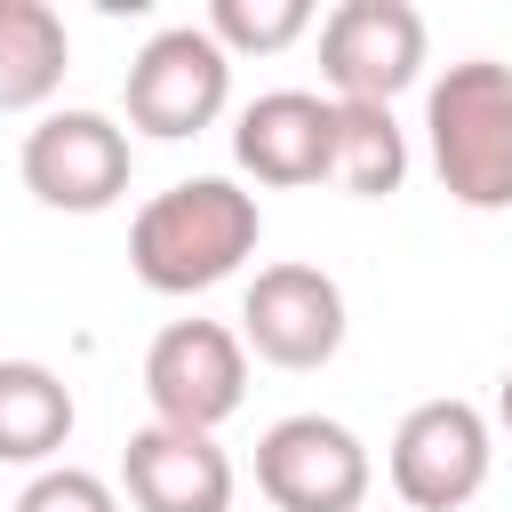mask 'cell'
Segmentation results:
<instances>
[{
    "instance_id": "cell-11",
    "label": "cell",
    "mask_w": 512,
    "mask_h": 512,
    "mask_svg": "<svg viewBox=\"0 0 512 512\" xmlns=\"http://www.w3.org/2000/svg\"><path fill=\"white\" fill-rule=\"evenodd\" d=\"M120 488L136 512H232V456L216 448V432L144 424L120 448Z\"/></svg>"
},
{
    "instance_id": "cell-2",
    "label": "cell",
    "mask_w": 512,
    "mask_h": 512,
    "mask_svg": "<svg viewBox=\"0 0 512 512\" xmlns=\"http://www.w3.org/2000/svg\"><path fill=\"white\" fill-rule=\"evenodd\" d=\"M424 144L432 176L456 208L496 216L512 208V64L464 56L424 88Z\"/></svg>"
},
{
    "instance_id": "cell-9",
    "label": "cell",
    "mask_w": 512,
    "mask_h": 512,
    "mask_svg": "<svg viewBox=\"0 0 512 512\" xmlns=\"http://www.w3.org/2000/svg\"><path fill=\"white\" fill-rule=\"evenodd\" d=\"M240 344L288 376L328 368L344 352V288L320 264H264L240 296Z\"/></svg>"
},
{
    "instance_id": "cell-15",
    "label": "cell",
    "mask_w": 512,
    "mask_h": 512,
    "mask_svg": "<svg viewBox=\"0 0 512 512\" xmlns=\"http://www.w3.org/2000/svg\"><path fill=\"white\" fill-rule=\"evenodd\" d=\"M200 24L216 32L224 56H272L312 32V0H208Z\"/></svg>"
},
{
    "instance_id": "cell-10",
    "label": "cell",
    "mask_w": 512,
    "mask_h": 512,
    "mask_svg": "<svg viewBox=\"0 0 512 512\" xmlns=\"http://www.w3.org/2000/svg\"><path fill=\"white\" fill-rule=\"evenodd\" d=\"M232 160L256 176V184H320L328 160H336V96H312V88H264L256 104H240L232 120Z\"/></svg>"
},
{
    "instance_id": "cell-12",
    "label": "cell",
    "mask_w": 512,
    "mask_h": 512,
    "mask_svg": "<svg viewBox=\"0 0 512 512\" xmlns=\"http://www.w3.org/2000/svg\"><path fill=\"white\" fill-rule=\"evenodd\" d=\"M80 408L72 384L48 360H0V464H56V448L72 440Z\"/></svg>"
},
{
    "instance_id": "cell-4",
    "label": "cell",
    "mask_w": 512,
    "mask_h": 512,
    "mask_svg": "<svg viewBox=\"0 0 512 512\" xmlns=\"http://www.w3.org/2000/svg\"><path fill=\"white\" fill-rule=\"evenodd\" d=\"M16 168H24V192L40 208H56V216H104L128 192V176H136V144H128V128L112 112L64 104V112H40L24 128Z\"/></svg>"
},
{
    "instance_id": "cell-17",
    "label": "cell",
    "mask_w": 512,
    "mask_h": 512,
    "mask_svg": "<svg viewBox=\"0 0 512 512\" xmlns=\"http://www.w3.org/2000/svg\"><path fill=\"white\" fill-rule=\"evenodd\" d=\"M496 424L512 432V368H504V384H496Z\"/></svg>"
},
{
    "instance_id": "cell-7",
    "label": "cell",
    "mask_w": 512,
    "mask_h": 512,
    "mask_svg": "<svg viewBox=\"0 0 512 512\" xmlns=\"http://www.w3.org/2000/svg\"><path fill=\"white\" fill-rule=\"evenodd\" d=\"M488 456H496V432L472 400H416L392 432V496L408 512H456L488 488Z\"/></svg>"
},
{
    "instance_id": "cell-6",
    "label": "cell",
    "mask_w": 512,
    "mask_h": 512,
    "mask_svg": "<svg viewBox=\"0 0 512 512\" xmlns=\"http://www.w3.org/2000/svg\"><path fill=\"white\" fill-rule=\"evenodd\" d=\"M368 480H376V464H368L360 432L320 408H296V416L264 424V440H256V488L272 512H360Z\"/></svg>"
},
{
    "instance_id": "cell-16",
    "label": "cell",
    "mask_w": 512,
    "mask_h": 512,
    "mask_svg": "<svg viewBox=\"0 0 512 512\" xmlns=\"http://www.w3.org/2000/svg\"><path fill=\"white\" fill-rule=\"evenodd\" d=\"M16 512H120V496H112V480H96L80 464H48V472L24 480Z\"/></svg>"
},
{
    "instance_id": "cell-14",
    "label": "cell",
    "mask_w": 512,
    "mask_h": 512,
    "mask_svg": "<svg viewBox=\"0 0 512 512\" xmlns=\"http://www.w3.org/2000/svg\"><path fill=\"white\" fill-rule=\"evenodd\" d=\"M328 184L352 200H384L408 184V128L392 120V104H336V160Z\"/></svg>"
},
{
    "instance_id": "cell-3",
    "label": "cell",
    "mask_w": 512,
    "mask_h": 512,
    "mask_svg": "<svg viewBox=\"0 0 512 512\" xmlns=\"http://www.w3.org/2000/svg\"><path fill=\"white\" fill-rule=\"evenodd\" d=\"M120 104H128V128H136V136L184 144V136L216 128V112L232 104V56L216 48L208 24H160V32L128 56Z\"/></svg>"
},
{
    "instance_id": "cell-1",
    "label": "cell",
    "mask_w": 512,
    "mask_h": 512,
    "mask_svg": "<svg viewBox=\"0 0 512 512\" xmlns=\"http://www.w3.org/2000/svg\"><path fill=\"white\" fill-rule=\"evenodd\" d=\"M264 240V208L256 192H240L232 176H184L168 192H152L128 224V272L152 296H200L216 280H232Z\"/></svg>"
},
{
    "instance_id": "cell-5",
    "label": "cell",
    "mask_w": 512,
    "mask_h": 512,
    "mask_svg": "<svg viewBox=\"0 0 512 512\" xmlns=\"http://www.w3.org/2000/svg\"><path fill=\"white\" fill-rule=\"evenodd\" d=\"M144 400L152 424L176 432H216L224 416H240L248 400V344L224 320H168L144 344Z\"/></svg>"
},
{
    "instance_id": "cell-13",
    "label": "cell",
    "mask_w": 512,
    "mask_h": 512,
    "mask_svg": "<svg viewBox=\"0 0 512 512\" xmlns=\"http://www.w3.org/2000/svg\"><path fill=\"white\" fill-rule=\"evenodd\" d=\"M72 72V32L48 0H0V112H40Z\"/></svg>"
},
{
    "instance_id": "cell-8",
    "label": "cell",
    "mask_w": 512,
    "mask_h": 512,
    "mask_svg": "<svg viewBox=\"0 0 512 512\" xmlns=\"http://www.w3.org/2000/svg\"><path fill=\"white\" fill-rule=\"evenodd\" d=\"M424 48L432 32L408 0H336L320 16V80L336 104H392L424 80Z\"/></svg>"
}]
</instances>
